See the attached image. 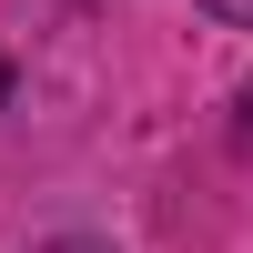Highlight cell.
Wrapping results in <instances>:
<instances>
[{
    "instance_id": "1",
    "label": "cell",
    "mask_w": 253,
    "mask_h": 253,
    "mask_svg": "<svg viewBox=\"0 0 253 253\" xmlns=\"http://www.w3.org/2000/svg\"><path fill=\"white\" fill-rule=\"evenodd\" d=\"M203 10H223V20H243V31H253V0H203Z\"/></svg>"
},
{
    "instance_id": "2",
    "label": "cell",
    "mask_w": 253,
    "mask_h": 253,
    "mask_svg": "<svg viewBox=\"0 0 253 253\" xmlns=\"http://www.w3.org/2000/svg\"><path fill=\"white\" fill-rule=\"evenodd\" d=\"M41 253H112V243H81V233H71V243H41Z\"/></svg>"
}]
</instances>
